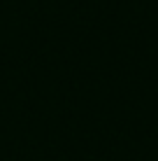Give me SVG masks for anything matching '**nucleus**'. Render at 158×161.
<instances>
[]
</instances>
